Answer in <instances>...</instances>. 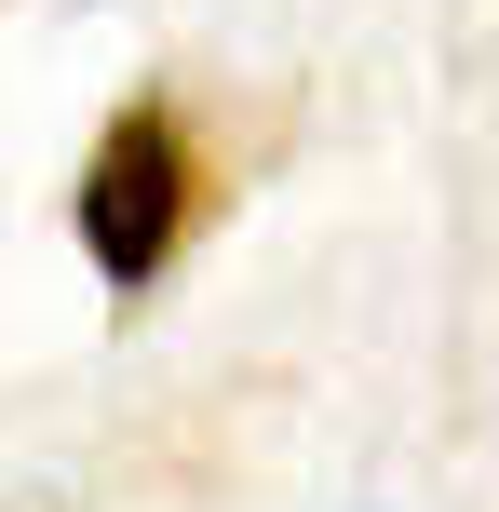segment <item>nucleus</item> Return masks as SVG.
<instances>
[{
    "mask_svg": "<svg viewBox=\"0 0 499 512\" xmlns=\"http://www.w3.org/2000/svg\"><path fill=\"white\" fill-rule=\"evenodd\" d=\"M176 230H189V135L162 122V108H122V122L95 135V162H81V256L135 297V283L176 256Z\"/></svg>",
    "mask_w": 499,
    "mask_h": 512,
    "instance_id": "1",
    "label": "nucleus"
}]
</instances>
